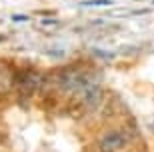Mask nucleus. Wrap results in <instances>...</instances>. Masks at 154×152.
I'll return each instance as SVG.
<instances>
[{
    "label": "nucleus",
    "mask_w": 154,
    "mask_h": 152,
    "mask_svg": "<svg viewBox=\"0 0 154 152\" xmlns=\"http://www.w3.org/2000/svg\"><path fill=\"white\" fill-rule=\"evenodd\" d=\"M128 144V138H126L122 132H110L100 140V148L102 152H120L122 148Z\"/></svg>",
    "instance_id": "obj_1"
},
{
    "label": "nucleus",
    "mask_w": 154,
    "mask_h": 152,
    "mask_svg": "<svg viewBox=\"0 0 154 152\" xmlns=\"http://www.w3.org/2000/svg\"><path fill=\"white\" fill-rule=\"evenodd\" d=\"M112 0H86L82 2V6H110Z\"/></svg>",
    "instance_id": "obj_2"
},
{
    "label": "nucleus",
    "mask_w": 154,
    "mask_h": 152,
    "mask_svg": "<svg viewBox=\"0 0 154 152\" xmlns=\"http://www.w3.org/2000/svg\"><path fill=\"white\" fill-rule=\"evenodd\" d=\"M12 20H16V22L18 20H26V16H12Z\"/></svg>",
    "instance_id": "obj_3"
}]
</instances>
